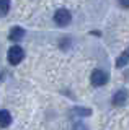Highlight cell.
Returning a JSON list of instances; mask_svg holds the SVG:
<instances>
[{
  "label": "cell",
  "mask_w": 129,
  "mask_h": 130,
  "mask_svg": "<svg viewBox=\"0 0 129 130\" xmlns=\"http://www.w3.org/2000/svg\"><path fill=\"white\" fill-rule=\"evenodd\" d=\"M118 2L123 8H129V0H118Z\"/></svg>",
  "instance_id": "9c48e42d"
},
{
  "label": "cell",
  "mask_w": 129,
  "mask_h": 130,
  "mask_svg": "<svg viewBox=\"0 0 129 130\" xmlns=\"http://www.w3.org/2000/svg\"><path fill=\"white\" fill-rule=\"evenodd\" d=\"M127 98H129V93L126 88H121L113 94V106H124L127 103Z\"/></svg>",
  "instance_id": "277c9868"
},
{
  "label": "cell",
  "mask_w": 129,
  "mask_h": 130,
  "mask_svg": "<svg viewBox=\"0 0 129 130\" xmlns=\"http://www.w3.org/2000/svg\"><path fill=\"white\" fill-rule=\"evenodd\" d=\"M25 57V51H23L20 46H13L8 49V62L11 65H18Z\"/></svg>",
  "instance_id": "6da1fadb"
},
{
  "label": "cell",
  "mask_w": 129,
  "mask_h": 130,
  "mask_svg": "<svg viewBox=\"0 0 129 130\" xmlns=\"http://www.w3.org/2000/svg\"><path fill=\"white\" fill-rule=\"evenodd\" d=\"M10 10V0H0V15H7Z\"/></svg>",
  "instance_id": "52a82bcc"
},
{
  "label": "cell",
  "mask_w": 129,
  "mask_h": 130,
  "mask_svg": "<svg viewBox=\"0 0 129 130\" xmlns=\"http://www.w3.org/2000/svg\"><path fill=\"white\" fill-rule=\"evenodd\" d=\"M23 36H25V29H21V28H11V31H10L11 41H21Z\"/></svg>",
  "instance_id": "8992f818"
},
{
  "label": "cell",
  "mask_w": 129,
  "mask_h": 130,
  "mask_svg": "<svg viewBox=\"0 0 129 130\" xmlns=\"http://www.w3.org/2000/svg\"><path fill=\"white\" fill-rule=\"evenodd\" d=\"M54 21L59 24V26H67L70 21H72V15L69 10H66V8H60L54 13Z\"/></svg>",
  "instance_id": "7a4b0ae2"
},
{
  "label": "cell",
  "mask_w": 129,
  "mask_h": 130,
  "mask_svg": "<svg viewBox=\"0 0 129 130\" xmlns=\"http://www.w3.org/2000/svg\"><path fill=\"white\" fill-rule=\"evenodd\" d=\"M90 81H92L93 86H103L108 81V75L103 70H93L92 72V76H90Z\"/></svg>",
  "instance_id": "3957f363"
},
{
  "label": "cell",
  "mask_w": 129,
  "mask_h": 130,
  "mask_svg": "<svg viewBox=\"0 0 129 130\" xmlns=\"http://www.w3.org/2000/svg\"><path fill=\"white\" fill-rule=\"evenodd\" d=\"M74 112L79 114V116H92V111H90V109H83V107H75Z\"/></svg>",
  "instance_id": "ba28073f"
},
{
  "label": "cell",
  "mask_w": 129,
  "mask_h": 130,
  "mask_svg": "<svg viewBox=\"0 0 129 130\" xmlns=\"http://www.w3.org/2000/svg\"><path fill=\"white\" fill-rule=\"evenodd\" d=\"M11 124V116L8 111H0V128H5Z\"/></svg>",
  "instance_id": "5b68a950"
},
{
  "label": "cell",
  "mask_w": 129,
  "mask_h": 130,
  "mask_svg": "<svg viewBox=\"0 0 129 130\" xmlns=\"http://www.w3.org/2000/svg\"><path fill=\"white\" fill-rule=\"evenodd\" d=\"M123 55H124V57H126V59L129 60V47L126 49V51H124V54H123Z\"/></svg>",
  "instance_id": "30bf717a"
}]
</instances>
